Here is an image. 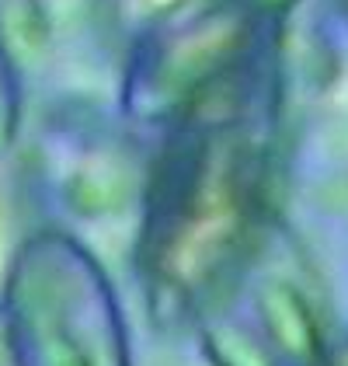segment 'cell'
<instances>
[{
  "label": "cell",
  "mask_w": 348,
  "mask_h": 366,
  "mask_svg": "<svg viewBox=\"0 0 348 366\" xmlns=\"http://www.w3.org/2000/svg\"><path fill=\"white\" fill-rule=\"evenodd\" d=\"M14 115H18V81H14V59H11V42L0 25V147L7 143L14 129Z\"/></svg>",
  "instance_id": "277c9868"
},
{
  "label": "cell",
  "mask_w": 348,
  "mask_h": 366,
  "mask_svg": "<svg viewBox=\"0 0 348 366\" xmlns=\"http://www.w3.org/2000/svg\"><path fill=\"white\" fill-rule=\"evenodd\" d=\"M0 366H18L14 345H11V332H7V317L0 310Z\"/></svg>",
  "instance_id": "5b68a950"
},
{
  "label": "cell",
  "mask_w": 348,
  "mask_h": 366,
  "mask_svg": "<svg viewBox=\"0 0 348 366\" xmlns=\"http://www.w3.org/2000/svg\"><path fill=\"white\" fill-rule=\"evenodd\" d=\"M286 42L160 126L136 248L160 328H199L279 237Z\"/></svg>",
  "instance_id": "6da1fadb"
},
{
  "label": "cell",
  "mask_w": 348,
  "mask_h": 366,
  "mask_svg": "<svg viewBox=\"0 0 348 366\" xmlns=\"http://www.w3.org/2000/svg\"><path fill=\"white\" fill-rule=\"evenodd\" d=\"M0 310L18 366H133L116 293L70 241H31Z\"/></svg>",
  "instance_id": "3957f363"
},
{
  "label": "cell",
  "mask_w": 348,
  "mask_h": 366,
  "mask_svg": "<svg viewBox=\"0 0 348 366\" xmlns=\"http://www.w3.org/2000/svg\"><path fill=\"white\" fill-rule=\"evenodd\" d=\"M303 0H178L122 46L133 119L168 126L188 102L272 56Z\"/></svg>",
  "instance_id": "7a4b0ae2"
},
{
  "label": "cell",
  "mask_w": 348,
  "mask_h": 366,
  "mask_svg": "<svg viewBox=\"0 0 348 366\" xmlns=\"http://www.w3.org/2000/svg\"><path fill=\"white\" fill-rule=\"evenodd\" d=\"M327 7H331V11L348 25V0H327Z\"/></svg>",
  "instance_id": "52a82bcc"
},
{
  "label": "cell",
  "mask_w": 348,
  "mask_h": 366,
  "mask_svg": "<svg viewBox=\"0 0 348 366\" xmlns=\"http://www.w3.org/2000/svg\"><path fill=\"white\" fill-rule=\"evenodd\" d=\"M317 366H348V335L338 338V342H334V349H331Z\"/></svg>",
  "instance_id": "8992f818"
}]
</instances>
